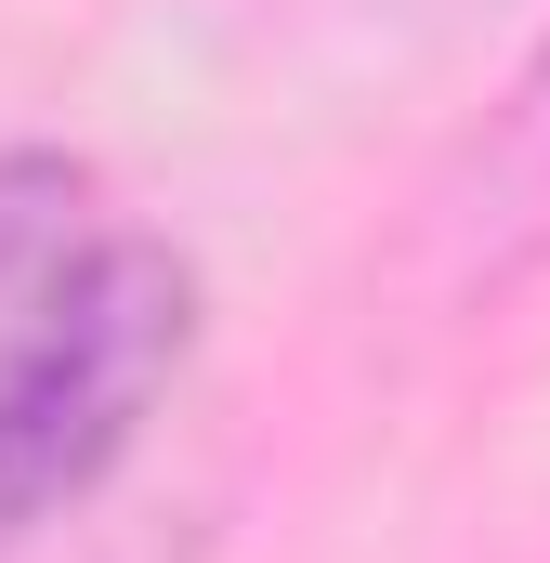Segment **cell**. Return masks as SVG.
Wrapping results in <instances>:
<instances>
[{"label":"cell","instance_id":"7a4b0ae2","mask_svg":"<svg viewBox=\"0 0 550 563\" xmlns=\"http://www.w3.org/2000/svg\"><path fill=\"white\" fill-rule=\"evenodd\" d=\"M79 197H92L79 157H53V144H13V157H0V288H26L53 250H66Z\"/></svg>","mask_w":550,"mask_h":563},{"label":"cell","instance_id":"3957f363","mask_svg":"<svg viewBox=\"0 0 550 563\" xmlns=\"http://www.w3.org/2000/svg\"><path fill=\"white\" fill-rule=\"evenodd\" d=\"M498 184L550 223V40H538V66H525V92H512V119H498Z\"/></svg>","mask_w":550,"mask_h":563},{"label":"cell","instance_id":"6da1fadb","mask_svg":"<svg viewBox=\"0 0 550 563\" xmlns=\"http://www.w3.org/2000/svg\"><path fill=\"white\" fill-rule=\"evenodd\" d=\"M184 354H197V263L157 236H106L40 288L26 341L0 354V551L66 525L132 459Z\"/></svg>","mask_w":550,"mask_h":563}]
</instances>
